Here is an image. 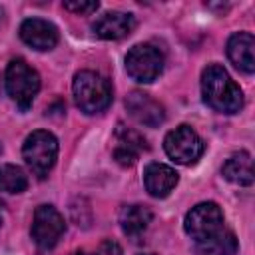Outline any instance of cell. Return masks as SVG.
<instances>
[{
  "mask_svg": "<svg viewBox=\"0 0 255 255\" xmlns=\"http://www.w3.org/2000/svg\"><path fill=\"white\" fill-rule=\"evenodd\" d=\"M201 94L209 108L221 114H235L243 106L241 88L219 64H209L201 74Z\"/></svg>",
  "mask_w": 255,
  "mask_h": 255,
  "instance_id": "6da1fadb",
  "label": "cell"
},
{
  "mask_svg": "<svg viewBox=\"0 0 255 255\" xmlns=\"http://www.w3.org/2000/svg\"><path fill=\"white\" fill-rule=\"evenodd\" d=\"M74 100L76 106L84 114H100L112 102V86L110 82L92 70H82L74 76Z\"/></svg>",
  "mask_w": 255,
  "mask_h": 255,
  "instance_id": "7a4b0ae2",
  "label": "cell"
},
{
  "mask_svg": "<svg viewBox=\"0 0 255 255\" xmlns=\"http://www.w3.org/2000/svg\"><path fill=\"white\" fill-rule=\"evenodd\" d=\"M22 157H24L26 165L34 171V175L44 179L56 163L58 139L54 137V133H50L46 129H36L26 137V141L22 145Z\"/></svg>",
  "mask_w": 255,
  "mask_h": 255,
  "instance_id": "3957f363",
  "label": "cell"
},
{
  "mask_svg": "<svg viewBox=\"0 0 255 255\" xmlns=\"http://www.w3.org/2000/svg\"><path fill=\"white\" fill-rule=\"evenodd\" d=\"M40 90L38 72L22 58H16L6 68V92L18 104L20 110H28Z\"/></svg>",
  "mask_w": 255,
  "mask_h": 255,
  "instance_id": "277c9868",
  "label": "cell"
},
{
  "mask_svg": "<svg viewBox=\"0 0 255 255\" xmlns=\"http://www.w3.org/2000/svg\"><path fill=\"white\" fill-rule=\"evenodd\" d=\"M185 233L195 239L197 243L209 241L223 229V213L217 203L213 201H203L191 207L185 215Z\"/></svg>",
  "mask_w": 255,
  "mask_h": 255,
  "instance_id": "5b68a950",
  "label": "cell"
},
{
  "mask_svg": "<svg viewBox=\"0 0 255 255\" xmlns=\"http://www.w3.org/2000/svg\"><path fill=\"white\" fill-rule=\"evenodd\" d=\"M163 147L165 153L181 165H191L195 163L201 155H203V141L201 137L195 133V129H191L189 126H177L175 129H171L165 139H163Z\"/></svg>",
  "mask_w": 255,
  "mask_h": 255,
  "instance_id": "8992f818",
  "label": "cell"
},
{
  "mask_svg": "<svg viewBox=\"0 0 255 255\" xmlns=\"http://www.w3.org/2000/svg\"><path fill=\"white\" fill-rule=\"evenodd\" d=\"M163 70V54L151 44H135L126 56V72L141 84L153 82Z\"/></svg>",
  "mask_w": 255,
  "mask_h": 255,
  "instance_id": "52a82bcc",
  "label": "cell"
},
{
  "mask_svg": "<svg viewBox=\"0 0 255 255\" xmlns=\"http://www.w3.org/2000/svg\"><path fill=\"white\" fill-rule=\"evenodd\" d=\"M66 231V221L62 213L52 205H38L32 219V239L40 249H52Z\"/></svg>",
  "mask_w": 255,
  "mask_h": 255,
  "instance_id": "ba28073f",
  "label": "cell"
},
{
  "mask_svg": "<svg viewBox=\"0 0 255 255\" xmlns=\"http://www.w3.org/2000/svg\"><path fill=\"white\" fill-rule=\"evenodd\" d=\"M126 110H128V114L137 124H141L145 128H157L165 120L163 106L157 100H153L149 94L139 92V90L128 94V98H126Z\"/></svg>",
  "mask_w": 255,
  "mask_h": 255,
  "instance_id": "9c48e42d",
  "label": "cell"
},
{
  "mask_svg": "<svg viewBox=\"0 0 255 255\" xmlns=\"http://www.w3.org/2000/svg\"><path fill=\"white\" fill-rule=\"evenodd\" d=\"M20 38L38 52H48L58 44V30L42 18H28L20 26Z\"/></svg>",
  "mask_w": 255,
  "mask_h": 255,
  "instance_id": "30bf717a",
  "label": "cell"
},
{
  "mask_svg": "<svg viewBox=\"0 0 255 255\" xmlns=\"http://www.w3.org/2000/svg\"><path fill=\"white\" fill-rule=\"evenodd\" d=\"M227 58L231 64L245 72H255V38L249 32H237L227 40Z\"/></svg>",
  "mask_w": 255,
  "mask_h": 255,
  "instance_id": "8fae6325",
  "label": "cell"
},
{
  "mask_svg": "<svg viewBox=\"0 0 255 255\" xmlns=\"http://www.w3.org/2000/svg\"><path fill=\"white\" fill-rule=\"evenodd\" d=\"M92 28H94L96 36H100L104 40H120L133 32L135 18H133V14H126V12H106L104 16H100L94 22Z\"/></svg>",
  "mask_w": 255,
  "mask_h": 255,
  "instance_id": "7c38bea8",
  "label": "cell"
},
{
  "mask_svg": "<svg viewBox=\"0 0 255 255\" xmlns=\"http://www.w3.org/2000/svg\"><path fill=\"white\" fill-rule=\"evenodd\" d=\"M177 181H179L177 171L165 163H149L145 167L143 183H145V189L149 191V195H153V197L169 195L173 191V187L177 185Z\"/></svg>",
  "mask_w": 255,
  "mask_h": 255,
  "instance_id": "4fadbf2b",
  "label": "cell"
},
{
  "mask_svg": "<svg viewBox=\"0 0 255 255\" xmlns=\"http://www.w3.org/2000/svg\"><path fill=\"white\" fill-rule=\"evenodd\" d=\"M151 211L149 207L145 205H139V203H131V205H122L120 213H118V221H120V227L126 235H139L147 229V225L151 223Z\"/></svg>",
  "mask_w": 255,
  "mask_h": 255,
  "instance_id": "5bb4252c",
  "label": "cell"
},
{
  "mask_svg": "<svg viewBox=\"0 0 255 255\" xmlns=\"http://www.w3.org/2000/svg\"><path fill=\"white\" fill-rule=\"evenodd\" d=\"M223 177L231 183L237 185H251L255 175H253V159L247 151L233 153L225 163H223Z\"/></svg>",
  "mask_w": 255,
  "mask_h": 255,
  "instance_id": "9a60e30c",
  "label": "cell"
},
{
  "mask_svg": "<svg viewBox=\"0 0 255 255\" xmlns=\"http://www.w3.org/2000/svg\"><path fill=\"white\" fill-rule=\"evenodd\" d=\"M28 187V177L22 167L6 163L0 165V191L4 193H22Z\"/></svg>",
  "mask_w": 255,
  "mask_h": 255,
  "instance_id": "2e32d148",
  "label": "cell"
},
{
  "mask_svg": "<svg viewBox=\"0 0 255 255\" xmlns=\"http://www.w3.org/2000/svg\"><path fill=\"white\" fill-rule=\"evenodd\" d=\"M199 249L205 255H235V251H237V239H235V235L231 231L221 229L209 241L199 243Z\"/></svg>",
  "mask_w": 255,
  "mask_h": 255,
  "instance_id": "e0dca14e",
  "label": "cell"
},
{
  "mask_svg": "<svg viewBox=\"0 0 255 255\" xmlns=\"http://www.w3.org/2000/svg\"><path fill=\"white\" fill-rule=\"evenodd\" d=\"M116 141H118V149H126V151H131L135 155H139V151H145L147 149V143L143 139V135L131 128H126L122 124H118L116 128Z\"/></svg>",
  "mask_w": 255,
  "mask_h": 255,
  "instance_id": "ac0fdd59",
  "label": "cell"
},
{
  "mask_svg": "<svg viewBox=\"0 0 255 255\" xmlns=\"http://www.w3.org/2000/svg\"><path fill=\"white\" fill-rule=\"evenodd\" d=\"M98 2L96 0H66L64 2V10L72 12V14H80V16H86V14H92L98 10Z\"/></svg>",
  "mask_w": 255,
  "mask_h": 255,
  "instance_id": "d6986e66",
  "label": "cell"
},
{
  "mask_svg": "<svg viewBox=\"0 0 255 255\" xmlns=\"http://www.w3.org/2000/svg\"><path fill=\"white\" fill-rule=\"evenodd\" d=\"M92 255H122V247L112 239H104L98 245L96 253H92Z\"/></svg>",
  "mask_w": 255,
  "mask_h": 255,
  "instance_id": "ffe728a7",
  "label": "cell"
},
{
  "mask_svg": "<svg viewBox=\"0 0 255 255\" xmlns=\"http://www.w3.org/2000/svg\"><path fill=\"white\" fill-rule=\"evenodd\" d=\"M70 255H92V253H88L86 249H76V251H72Z\"/></svg>",
  "mask_w": 255,
  "mask_h": 255,
  "instance_id": "44dd1931",
  "label": "cell"
},
{
  "mask_svg": "<svg viewBox=\"0 0 255 255\" xmlns=\"http://www.w3.org/2000/svg\"><path fill=\"white\" fill-rule=\"evenodd\" d=\"M2 18H4V10L0 8V22H2Z\"/></svg>",
  "mask_w": 255,
  "mask_h": 255,
  "instance_id": "7402d4cb",
  "label": "cell"
},
{
  "mask_svg": "<svg viewBox=\"0 0 255 255\" xmlns=\"http://www.w3.org/2000/svg\"><path fill=\"white\" fill-rule=\"evenodd\" d=\"M139 255H153V253H139Z\"/></svg>",
  "mask_w": 255,
  "mask_h": 255,
  "instance_id": "603a6c76",
  "label": "cell"
},
{
  "mask_svg": "<svg viewBox=\"0 0 255 255\" xmlns=\"http://www.w3.org/2000/svg\"><path fill=\"white\" fill-rule=\"evenodd\" d=\"M0 151H2V145H0Z\"/></svg>",
  "mask_w": 255,
  "mask_h": 255,
  "instance_id": "cb8c5ba5",
  "label": "cell"
},
{
  "mask_svg": "<svg viewBox=\"0 0 255 255\" xmlns=\"http://www.w3.org/2000/svg\"><path fill=\"white\" fill-rule=\"evenodd\" d=\"M0 223H2V219H0Z\"/></svg>",
  "mask_w": 255,
  "mask_h": 255,
  "instance_id": "d4e9b609",
  "label": "cell"
}]
</instances>
